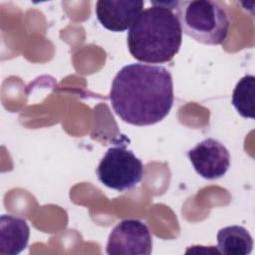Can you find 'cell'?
Masks as SVG:
<instances>
[{
	"label": "cell",
	"mask_w": 255,
	"mask_h": 255,
	"mask_svg": "<svg viewBox=\"0 0 255 255\" xmlns=\"http://www.w3.org/2000/svg\"><path fill=\"white\" fill-rule=\"evenodd\" d=\"M30 228L25 219L3 214L0 217V254L17 255L29 241Z\"/></svg>",
	"instance_id": "ba28073f"
},
{
	"label": "cell",
	"mask_w": 255,
	"mask_h": 255,
	"mask_svg": "<svg viewBox=\"0 0 255 255\" xmlns=\"http://www.w3.org/2000/svg\"><path fill=\"white\" fill-rule=\"evenodd\" d=\"M170 72L159 65L133 63L123 67L113 80L110 100L126 123L143 127L163 120L173 104Z\"/></svg>",
	"instance_id": "6da1fadb"
},
{
	"label": "cell",
	"mask_w": 255,
	"mask_h": 255,
	"mask_svg": "<svg viewBox=\"0 0 255 255\" xmlns=\"http://www.w3.org/2000/svg\"><path fill=\"white\" fill-rule=\"evenodd\" d=\"M141 0H99L96 3V15L106 29L123 32L129 29L142 12Z\"/></svg>",
	"instance_id": "52a82bcc"
},
{
	"label": "cell",
	"mask_w": 255,
	"mask_h": 255,
	"mask_svg": "<svg viewBox=\"0 0 255 255\" xmlns=\"http://www.w3.org/2000/svg\"><path fill=\"white\" fill-rule=\"evenodd\" d=\"M254 88L255 77L253 75H245L236 84L232 94L234 108L246 119H254Z\"/></svg>",
	"instance_id": "30bf717a"
},
{
	"label": "cell",
	"mask_w": 255,
	"mask_h": 255,
	"mask_svg": "<svg viewBox=\"0 0 255 255\" xmlns=\"http://www.w3.org/2000/svg\"><path fill=\"white\" fill-rule=\"evenodd\" d=\"M176 15L182 32L205 45H221L228 34L230 20L217 1H178Z\"/></svg>",
	"instance_id": "3957f363"
},
{
	"label": "cell",
	"mask_w": 255,
	"mask_h": 255,
	"mask_svg": "<svg viewBox=\"0 0 255 255\" xmlns=\"http://www.w3.org/2000/svg\"><path fill=\"white\" fill-rule=\"evenodd\" d=\"M187 156L195 171L208 180L222 177L230 167L228 149L219 140L211 137L189 149Z\"/></svg>",
	"instance_id": "8992f818"
},
{
	"label": "cell",
	"mask_w": 255,
	"mask_h": 255,
	"mask_svg": "<svg viewBox=\"0 0 255 255\" xmlns=\"http://www.w3.org/2000/svg\"><path fill=\"white\" fill-rule=\"evenodd\" d=\"M144 174L141 160L126 146L110 147L97 167L98 179L117 191L133 188Z\"/></svg>",
	"instance_id": "277c9868"
},
{
	"label": "cell",
	"mask_w": 255,
	"mask_h": 255,
	"mask_svg": "<svg viewBox=\"0 0 255 255\" xmlns=\"http://www.w3.org/2000/svg\"><path fill=\"white\" fill-rule=\"evenodd\" d=\"M217 249L224 255H248L253 249V239L246 228L226 226L217 233Z\"/></svg>",
	"instance_id": "9c48e42d"
},
{
	"label": "cell",
	"mask_w": 255,
	"mask_h": 255,
	"mask_svg": "<svg viewBox=\"0 0 255 255\" xmlns=\"http://www.w3.org/2000/svg\"><path fill=\"white\" fill-rule=\"evenodd\" d=\"M152 236L145 223L137 219H125L110 233L107 243L109 255H149Z\"/></svg>",
	"instance_id": "5b68a950"
},
{
	"label": "cell",
	"mask_w": 255,
	"mask_h": 255,
	"mask_svg": "<svg viewBox=\"0 0 255 255\" xmlns=\"http://www.w3.org/2000/svg\"><path fill=\"white\" fill-rule=\"evenodd\" d=\"M128 33V47L137 61L148 64L169 62L178 53L182 30L177 15L171 9L151 2Z\"/></svg>",
	"instance_id": "7a4b0ae2"
}]
</instances>
